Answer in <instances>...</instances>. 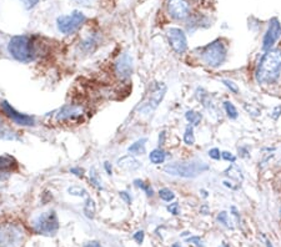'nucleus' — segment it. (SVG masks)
Masks as SVG:
<instances>
[{"instance_id": "c756f323", "label": "nucleus", "mask_w": 281, "mask_h": 247, "mask_svg": "<svg viewBox=\"0 0 281 247\" xmlns=\"http://www.w3.org/2000/svg\"><path fill=\"white\" fill-rule=\"evenodd\" d=\"M223 84L225 85V86L228 87L229 90L231 91V93H234V94L239 93V87H237V85L235 84L234 82H231V80H226V79H224Z\"/></svg>"}, {"instance_id": "4c0bfd02", "label": "nucleus", "mask_w": 281, "mask_h": 247, "mask_svg": "<svg viewBox=\"0 0 281 247\" xmlns=\"http://www.w3.org/2000/svg\"><path fill=\"white\" fill-rule=\"evenodd\" d=\"M189 242H191V244H194L195 246H198V247H202L204 245H202V240L200 239L199 236H194V237H191V239H189L187 240Z\"/></svg>"}, {"instance_id": "f704fd0d", "label": "nucleus", "mask_w": 281, "mask_h": 247, "mask_svg": "<svg viewBox=\"0 0 281 247\" xmlns=\"http://www.w3.org/2000/svg\"><path fill=\"white\" fill-rule=\"evenodd\" d=\"M167 211H169L170 214H173V215H179V204L178 202H173V204H170L169 206L166 207Z\"/></svg>"}, {"instance_id": "09e8293b", "label": "nucleus", "mask_w": 281, "mask_h": 247, "mask_svg": "<svg viewBox=\"0 0 281 247\" xmlns=\"http://www.w3.org/2000/svg\"><path fill=\"white\" fill-rule=\"evenodd\" d=\"M220 247H230V246H229L228 244H223V245H221V246H220Z\"/></svg>"}, {"instance_id": "2eb2a0df", "label": "nucleus", "mask_w": 281, "mask_h": 247, "mask_svg": "<svg viewBox=\"0 0 281 247\" xmlns=\"http://www.w3.org/2000/svg\"><path fill=\"white\" fill-rule=\"evenodd\" d=\"M117 166L120 169L126 170V171H135L140 167V163H139L135 157H132V155H126V156L120 157L117 160Z\"/></svg>"}, {"instance_id": "20e7f679", "label": "nucleus", "mask_w": 281, "mask_h": 247, "mask_svg": "<svg viewBox=\"0 0 281 247\" xmlns=\"http://www.w3.org/2000/svg\"><path fill=\"white\" fill-rule=\"evenodd\" d=\"M226 56H228V49L223 40H214L206 47L201 48L200 51V60L211 67H219L220 65H223L226 60Z\"/></svg>"}, {"instance_id": "58836bf2", "label": "nucleus", "mask_w": 281, "mask_h": 247, "mask_svg": "<svg viewBox=\"0 0 281 247\" xmlns=\"http://www.w3.org/2000/svg\"><path fill=\"white\" fill-rule=\"evenodd\" d=\"M83 247H104V246L98 241H89V242H86V244H85Z\"/></svg>"}, {"instance_id": "2f4dec72", "label": "nucleus", "mask_w": 281, "mask_h": 247, "mask_svg": "<svg viewBox=\"0 0 281 247\" xmlns=\"http://www.w3.org/2000/svg\"><path fill=\"white\" fill-rule=\"evenodd\" d=\"M208 154H209V156H210L211 159H214V160H220V159H221V152H220L219 148H216L209 150Z\"/></svg>"}, {"instance_id": "473e14b6", "label": "nucleus", "mask_w": 281, "mask_h": 247, "mask_svg": "<svg viewBox=\"0 0 281 247\" xmlns=\"http://www.w3.org/2000/svg\"><path fill=\"white\" fill-rule=\"evenodd\" d=\"M221 157H223L225 161H229V163H231V164H235V161H236V157H235L231 152H229V151L221 152Z\"/></svg>"}, {"instance_id": "aec40b11", "label": "nucleus", "mask_w": 281, "mask_h": 247, "mask_svg": "<svg viewBox=\"0 0 281 247\" xmlns=\"http://www.w3.org/2000/svg\"><path fill=\"white\" fill-rule=\"evenodd\" d=\"M95 213H97V205H95V201L91 198H86V201H85L84 205L85 216L88 218H94Z\"/></svg>"}, {"instance_id": "a19ab883", "label": "nucleus", "mask_w": 281, "mask_h": 247, "mask_svg": "<svg viewBox=\"0 0 281 247\" xmlns=\"http://www.w3.org/2000/svg\"><path fill=\"white\" fill-rule=\"evenodd\" d=\"M10 174L12 172H5V171H0V181H5L9 179Z\"/></svg>"}, {"instance_id": "ddd939ff", "label": "nucleus", "mask_w": 281, "mask_h": 247, "mask_svg": "<svg viewBox=\"0 0 281 247\" xmlns=\"http://www.w3.org/2000/svg\"><path fill=\"white\" fill-rule=\"evenodd\" d=\"M132 58L130 54L124 52L121 54L117 60L115 61V74L120 80H128L130 76L132 75V69H134V64H132Z\"/></svg>"}, {"instance_id": "7ed1b4c3", "label": "nucleus", "mask_w": 281, "mask_h": 247, "mask_svg": "<svg viewBox=\"0 0 281 247\" xmlns=\"http://www.w3.org/2000/svg\"><path fill=\"white\" fill-rule=\"evenodd\" d=\"M8 51L19 63H30L35 58V50L28 35H15L8 43Z\"/></svg>"}, {"instance_id": "dca6fc26", "label": "nucleus", "mask_w": 281, "mask_h": 247, "mask_svg": "<svg viewBox=\"0 0 281 247\" xmlns=\"http://www.w3.org/2000/svg\"><path fill=\"white\" fill-rule=\"evenodd\" d=\"M17 161L14 160V157L9 156V155H3L0 156V171L12 172L13 170L17 169Z\"/></svg>"}, {"instance_id": "cd10ccee", "label": "nucleus", "mask_w": 281, "mask_h": 247, "mask_svg": "<svg viewBox=\"0 0 281 247\" xmlns=\"http://www.w3.org/2000/svg\"><path fill=\"white\" fill-rule=\"evenodd\" d=\"M90 181L93 183V186L97 190H103V185H101V181L99 180V176H98L97 171L95 170H90Z\"/></svg>"}, {"instance_id": "f257e3e1", "label": "nucleus", "mask_w": 281, "mask_h": 247, "mask_svg": "<svg viewBox=\"0 0 281 247\" xmlns=\"http://www.w3.org/2000/svg\"><path fill=\"white\" fill-rule=\"evenodd\" d=\"M281 74V51L271 49L261 58L255 71V79L259 84H274Z\"/></svg>"}, {"instance_id": "5701e85b", "label": "nucleus", "mask_w": 281, "mask_h": 247, "mask_svg": "<svg viewBox=\"0 0 281 247\" xmlns=\"http://www.w3.org/2000/svg\"><path fill=\"white\" fill-rule=\"evenodd\" d=\"M182 140H184V143L186 144V145H194V144H195V135H194V126L193 125L186 126Z\"/></svg>"}, {"instance_id": "9b49d317", "label": "nucleus", "mask_w": 281, "mask_h": 247, "mask_svg": "<svg viewBox=\"0 0 281 247\" xmlns=\"http://www.w3.org/2000/svg\"><path fill=\"white\" fill-rule=\"evenodd\" d=\"M281 36V24L278 17H274L270 20L269 28L263 38V50L264 51H269L275 45L276 41Z\"/></svg>"}, {"instance_id": "b1692460", "label": "nucleus", "mask_w": 281, "mask_h": 247, "mask_svg": "<svg viewBox=\"0 0 281 247\" xmlns=\"http://www.w3.org/2000/svg\"><path fill=\"white\" fill-rule=\"evenodd\" d=\"M224 109H225V113L229 117L231 120L237 119L239 116V113H237V109L235 108V105L230 101L224 102Z\"/></svg>"}, {"instance_id": "a211bd4d", "label": "nucleus", "mask_w": 281, "mask_h": 247, "mask_svg": "<svg viewBox=\"0 0 281 247\" xmlns=\"http://www.w3.org/2000/svg\"><path fill=\"white\" fill-rule=\"evenodd\" d=\"M225 175L231 179V181H236L237 183H241L244 181L243 172H241V170L239 169L236 165H234V164H231V165L225 170Z\"/></svg>"}, {"instance_id": "9d476101", "label": "nucleus", "mask_w": 281, "mask_h": 247, "mask_svg": "<svg viewBox=\"0 0 281 247\" xmlns=\"http://www.w3.org/2000/svg\"><path fill=\"white\" fill-rule=\"evenodd\" d=\"M167 39H169L170 47L173 48L176 54H184L187 49V39L184 30L180 28H170L167 30Z\"/></svg>"}, {"instance_id": "6e6552de", "label": "nucleus", "mask_w": 281, "mask_h": 247, "mask_svg": "<svg viewBox=\"0 0 281 247\" xmlns=\"http://www.w3.org/2000/svg\"><path fill=\"white\" fill-rule=\"evenodd\" d=\"M167 87L164 82H156L152 85L151 90L148 94V98L141 102L138 106L139 113H143L145 115H149L150 113L155 110L159 106L163 99H164L165 94H166Z\"/></svg>"}, {"instance_id": "6ab92c4d", "label": "nucleus", "mask_w": 281, "mask_h": 247, "mask_svg": "<svg viewBox=\"0 0 281 247\" xmlns=\"http://www.w3.org/2000/svg\"><path fill=\"white\" fill-rule=\"evenodd\" d=\"M165 159H166V152H165L163 148H155V150H152L149 154L150 163L154 164V165L164 164Z\"/></svg>"}, {"instance_id": "c9c22d12", "label": "nucleus", "mask_w": 281, "mask_h": 247, "mask_svg": "<svg viewBox=\"0 0 281 247\" xmlns=\"http://www.w3.org/2000/svg\"><path fill=\"white\" fill-rule=\"evenodd\" d=\"M144 236H145L144 231H138V232L134 233V236H132V239H134L135 241H136L139 245H140V244H143V241H144Z\"/></svg>"}, {"instance_id": "f03ea898", "label": "nucleus", "mask_w": 281, "mask_h": 247, "mask_svg": "<svg viewBox=\"0 0 281 247\" xmlns=\"http://www.w3.org/2000/svg\"><path fill=\"white\" fill-rule=\"evenodd\" d=\"M210 169L209 165L204 161L193 160L182 161V163L167 164L164 167V171L170 176H178L182 179H194L199 176L202 172L208 171Z\"/></svg>"}, {"instance_id": "412c9836", "label": "nucleus", "mask_w": 281, "mask_h": 247, "mask_svg": "<svg viewBox=\"0 0 281 247\" xmlns=\"http://www.w3.org/2000/svg\"><path fill=\"white\" fill-rule=\"evenodd\" d=\"M185 117H186L187 121L190 122V124H193L194 126L199 125L200 121H201V119H202L201 114L197 113V111H194V110L186 111V114H185Z\"/></svg>"}, {"instance_id": "7c9ffc66", "label": "nucleus", "mask_w": 281, "mask_h": 247, "mask_svg": "<svg viewBox=\"0 0 281 247\" xmlns=\"http://www.w3.org/2000/svg\"><path fill=\"white\" fill-rule=\"evenodd\" d=\"M20 1L27 10H32V9L35 8L36 4L39 3V0H20Z\"/></svg>"}, {"instance_id": "79ce46f5", "label": "nucleus", "mask_w": 281, "mask_h": 247, "mask_svg": "<svg viewBox=\"0 0 281 247\" xmlns=\"http://www.w3.org/2000/svg\"><path fill=\"white\" fill-rule=\"evenodd\" d=\"M104 169L106 170V172H108V175H112L113 174V167H112V164L110 163H104Z\"/></svg>"}, {"instance_id": "a878e982", "label": "nucleus", "mask_w": 281, "mask_h": 247, "mask_svg": "<svg viewBox=\"0 0 281 247\" xmlns=\"http://www.w3.org/2000/svg\"><path fill=\"white\" fill-rule=\"evenodd\" d=\"M67 192H69V195L78 196V198H85V196H88L86 190L83 189L82 186H70L67 189Z\"/></svg>"}, {"instance_id": "ea45409f", "label": "nucleus", "mask_w": 281, "mask_h": 247, "mask_svg": "<svg viewBox=\"0 0 281 247\" xmlns=\"http://www.w3.org/2000/svg\"><path fill=\"white\" fill-rule=\"evenodd\" d=\"M70 172L71 174H74V175H76L78 178H82L83 176V170L82 169H79V167H73V169H70Z\"/></svg>"}, {"instance_id": "4be33fe9", "label": "nucleus", "mask_w": 281, "mask_h": 247, "mask_svg": "<svg viewBox=\"0 0 281 247\" xmlns=\"http://www.w3.org/2000/svg\"><path fill=\"white\" fill-rule=\"evenodd\" d=\"M134 185L136 187H139V189L143 190V191L147 194L148 198H151V196L154 195V190H152L151 185H149V183H145L143 180H140V179H136V180H134Z\"/></svg>"}, {"instance_id": "72a5a7b5", "label": "nucleus", "mask_w": 281, "mask_h": 247, "mask_svg": "<svg viewBox=\"0 0 281 247\" xmlns=\"http://www.w3.org/2000/svg\"><path fill=\"white\" fill-rule=\"evenodd\" d=\"M73 1L82 6H93L97 4L98 0H73Z\"/></svg>"}, {"instance_id": "393cba45", "label": "nucleus", "mask_w": 281, "mask_h": 247, "mask_svg": "<svg viewBox=\"0 0 281 247\" xmlns=\"http://www.w3.org/2000/svg\"><path fill=\"white\" fill-rule=\"evenodd\" d=\"M159 196H160L161 200H164L165 202H171V201L175 198V194L170 189H167V187L159 190Z\"/></svg>"}, {"instance_id": "8fccbe9b", "label": "nucleus", "mask_w": 281, "mask_h": 247, "mask_svg": "<svg viewBox=\"0 0 281 247\" xmlns=\"http://www.w3.org/2000/svg\"><path fill=\"white\" fill-rule=\"evenodd\" d=\"M280 217H281V206H280Z\"/></svg>"}, {"instance_id": "37998d69", "label": "nucleus", "mask_w": 281, "mask_h": 247, "mask_svg": "<svg viewBox=\"0 0 281 247\" xmlns=\"http://www.w3.org/2000/svg\"><path fill=\"white\" fill-rule=\"evenodd\" d=\"M239 152H240V156L241 157H249L250 156L249 151H248V148H239Z\"/></svg>"}, {"instance_id": "423d86ee", "label": "nucleus", "mask_w": 281, "mask_h": 247, "mask_svg": "<svg viewBox=\"0 0 281 247\" xmlns=\"http://www.w3.org/2000/svg\"><path fill=\"white\" fill-rule=\"evenodd\" d=\"M25 239V232L17 224H4L0 226V247H20Z\"/></svg>"}, {"instance_id": "49530a36", "label": "nucleus", "mask_w": 281, "mask_h": 247, "mask_svg": "<svg viewBox=\"0 0 281 247\" xmlns=\"http://www.w3.org/2000/svg\"><path fill=\"white\" fill-rule=\"evenodd\" d=\"M1 124H3V121H1V117H0V132L3 130V129H1Z\"/></svg>"}, {"instance_id": "a18cd8bd", "label": "nucleus", "mask_w": 281, "mask_h": 247, "mask_svg": "<svg viewBox=\"0 0 281 247\" xmlns=\"http://www.w3.org/2000/svg\"><path fill=\"white\" fill-rule=\"evenodd\" d=\"M266 247H274V246H272L271 241H269V240H266Z\"/></svg>"}, {"instance_id": "4468645a", "label": "nucleus", "mask_w": 281, "mask_h": 247, "mask_svg": "<svg viewBox=\"0 0 281 247\" xmlns=\"http://www.w3.org/2000/svg\"><path fill=\"white\" fill-rule=\"evenodd\" d=\"M83 108L78 106V105L67 104L64 105L63 108L59 109L58 114H56V120L58 121H69V120H74L76 117H80L83 115Z\"/></svg>"}, {"instance_id": "0eeeda50", "label": "nucleus", "mask_w": 281, "mask_h": 247, "mask_svg": "<svg viewBox=\"0 0 281 247\" xmlns=\"http://www.w3.org/2000/svg\"><path fill=\"white\" fill-rule=\"evenodd\" d=\"M86 20V16L80 10H74L69 15H62L56 19V28L62 34L71 35L76 33Z\"/></svg>"}, {"instance_id": "c85d7f7f", "label": "nucleus", "mask_w": 281, "mask_h": 247, "mask_svg": "<svg viewBox=\"0 0 281 247\" xmlns=\"http://www.w3.org/2000/svg\"><path fill=\"white\" fill-rule=\"evenodd\" d=\"M82 47H83V49L85 50V51H88V52L93 51L94 47H95V40L91 38H88L85 41H83Z\"/></svg>"}, {"instance_id": "c03bdc74", "label": "nucleus", "mask_w": 281, "mask_h": 247, "mask_svg": "<svg viewBox=\"0 0 281 247\" xmlns=\"http://www.w3.org/2000/svg\"><path fill=\"white\" fill-rule=\"evenodd\" d=\"M164 141H165V131H163V132H160V136H159V144H160V145H164Z\"/></svg>"}, {"instance_id": "f3484780", "label": "nucleus", "mask_w": 281, "mask_h": 247, "mask_svg": "<svg viewBox=\"0 0 281 247\" xmlns=\"http://www.w3.org/2000/svg\"><path fill=\"white\" fill-rule=\"evenodd\" d=\"M147 137H143V139L135 141L134 144L128 148V151L132 155H144L147 152Z\"/></svg>"}, {"instance_id": "e433bc0d", "label": "nucleus", "mask_w": 281, "mask_h": 247, "mask_svg": "<svg viewBox=\"0 0 281 247\" xmlns=\"http://www.w3.org/2000/svg\"><path fill=\"white\" fill-rule=\"evenodd\" d=\"M119 194H120V198H123L124 201H125L126 204H128V205H132V196H130L129 194H128V192H126V191H120V192H119Z\"/></svg>"}, {"instance_id": "1a4fd4ad", "label": "nucleus", "mask_w": 281, "mask_h": 247, "mask_svg": "<svg viewBox=\"0 0 281 247\" xmlns=\"http://www.w3.org/2000/svg\"><path fill=\"white\" fill-rule=\"evenodd\" d=\"M0 106H1V109H3L4 114H5L6 116L9 117V119H12V121H14L17 125L20 126L35 125V119H34V117L30 116V115H27V114H21L19 113V111H17L8 101H1L0 102Z\"/></svg>"}, {"instance_id": "39448f33", "label": "nucleus", "mask_w": 281, "mask_h": 247, "mask_svg": "<svg viewBox=\"0 0 281 247\" xmlns=\"http://www.w3.org/2000/svg\"><path fill=\"white\" fill-rule=\"evenodd\" d=\"M32 227L38 235L54 236L59 231L58 215L54 210L39 214L32 220Z\"/></svg>"}, {"instance_id": "f8f14e48", "label": "nucleus", "mask_w": 281, "mask_h": 247, "mask_svg": "<svg viewBox=\"0 0 281 247\" xmlns=\"http://www.w3.org/2000/svg\"><path fill=\"white\" fill-rule=\"evenodd\" d=\"M167 13L174 20H185L190 15V4L187 0H169Z\"/></svg>"}, {"instance_id": "de8ad7c7", "label": "nucleus", "mask_w": 281, "mask_h": 247, "mask_svg": "<svg viewBox=\"0 0 281 247\" xmlns=\"http://www.w3.org/2000/svg\"><path fill=\"white\" fill-rule=\"evenodd\" d=\"M171 247H182V246H180V245H179V244H174Z\"/></svg>"}, {"instance_id": "bb28decb", "label": "nucleus", "mask_w": 281, "mask_h": 247, "mask_svg": "<svg viewBox=\"0 0 281 247\" xmlns=\"http://www.w3.org/2000/svg\"><path fill=\"white\" fill-rule=\"evenodd\" d=\"M216 220H217V222H220V224L223 225L224 227H226V229H232V225L230 224V220H229V214L226 213V211H221V213H219Z\"/></svg>"}]
</instances>
